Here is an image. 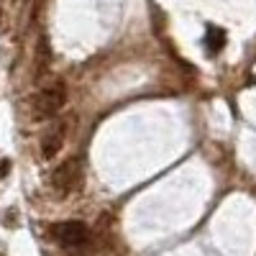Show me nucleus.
I'll list each match as a JSON object with an SVG mask.
<instances>
[{
	"label": "nucleus",
	"instance_id": "8",
	"mask_svg": "<svg viewBox=\"0 0 256 256\" xmlns=\"http://www.w3.org/2000/svg\"><path fill=\"white\" fill-rule=\"evenodd\" d=\"M0 256H3V254H0Z\"/></svg>",
	"mask_w": 256,
	"mask_h": 256
},
{
	"label": "nucleus",
	"instance_id": "6",
	"mask_svg": "<svg viewBox=\"0 0 256 256\" xmlns=\"http://www.w3.org/2000/svg\"><path fill=\"white\" fill-rule=\"evenodd\" d=\"M36 59H38L36 74H44V70L49 67V62H52V49L46 44V38H38V54H36Z\"/></svg>",
	"mask_w": 256,
	"mask_h": 256
},
{
	"label": "nucleus",
	"instance_id": "1",
	"mask_svg": "<svg viewBox=\"0 0 256 256\" xmlns=\"http://www.w3.org/2000/svg\"><path fill=\"white\" fill-rule=\"evenodd\" d=\"M64 102H67V84H64V80H54L36 95V116L52 118L64 108Z\"/></svg>",
	"mask_w": 256,
	"mask_h": 256
},
{
	"label": "nucleus",
	"instance_id": "2",
	"mask_svg": "<svg viewBox=\"0 0 256 256\" xmlns=\"http://www.w3.org/2000/svg\"><path fill=\"white\" fill-rule=\"evenodd\" d=\"M52 184L56 192L62 195H70V192H77L82 184V164L80 159H67L64 164H59L52 174Z\"/></svg>",
	"mask_w": 256,
	"mask_h": 256
},
{
	"label": "nucleus",
	"instance_id": "4",
	"mask_svg": "<svg viewBox=\"0 0 256 256\" xmlns=\"http://www.w3.org/2000/svg\"><path fill=\"white\" fill-rule=\"evenodd\" d=\"M64 138H67V120L52 123V126L46 128V134L41 136V154H44V159H52V156L59 154Z\"/></svg>",
	"mask_w": 256,
	"mask_h": 256
},
{
	"label": "nucleus",
	"instance_id": "7",
	"mask_svg": "<svg viewBox=\"0 0 256 256\" xmlns=\"http://www.w3.org/2000/svg\"><path fill=\"white\" fill-rule=\"evenodd\" d=\"M8 172H10V162L8 159H0V180L8 177Z\"/></svg>",
	"mask_w": 256,
	"mask_h": 256
},
{
	"label": "nucleus",
	"instance_id": "3",
	"mask_svg": "<svg viewBox=\"0 0 256 256\" xmlns=\"http://www.w3.org/2000/svg\"><path fill=\"white\" fill-rule=\"evenodd\" d=\"M52 236L67 248H74V246H82L84 241H88L90 230L88 226H84L82 220H64V223H56L52 228Z\"/></svg>",
	"mask_w": 256,
	"mask_h": 256
},
{
	"label": "nucleus",
	"instance_id": "5",
	"mask_svg": "<svg viewBox=\"0 0 256 256\" xmlns=\"http://www.w3.org/2000/svg\"><path fill=\"white\" fill-rule=\"evenodd\" d=\"M226 31L223 28H218V26H208V31H205V52L210 54V56H216V54H220L223 52V46H226Z\"/></svg>",
	"mask_w": 256,
	"mask_h": 256
}]
</instances>
